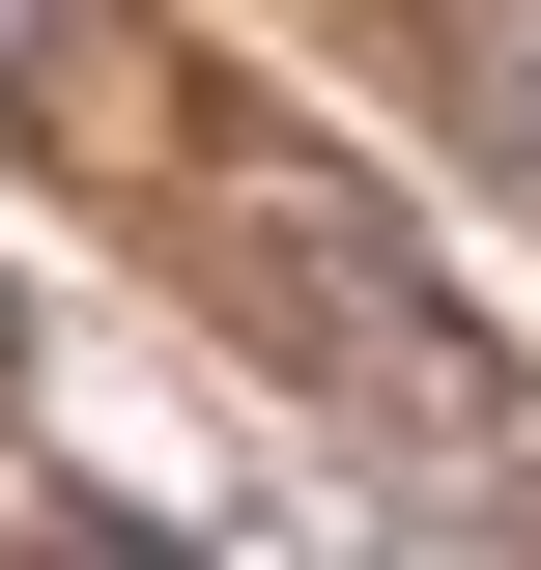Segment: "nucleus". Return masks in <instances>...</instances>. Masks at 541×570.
<instances>
[{"label":"nucleus","mask_w":541,"mask_h":570,"mask_svg":"<svg viewBox=\"0 0 541 570\" xmlns=\"http://www.w3.org/2000/svg\"><path fill=\"white\" fill-rule=\"evenodd\" d=\"M228 314H257L285 371H314L342 428H400L427 485H513V456H484V343H456V285H427V228L371 200V171H314V142H257V171H228Z\"/></svg>","instance_id":"obj_1"},{"label":"nucleus","mask_w":541,"mask_h":570,"mask_svg":"<svg viewBox=\"0 0 541 570\" xmlns=\"http://www.w3.org/2000/svg\"><path fill=\"white\" fill-rule=\"evenodd\" d=\"M86 86H142L115 0H0V115H86Z\"/></svg>","instance_id":"obj_2"},{"label":"nucleus","mask_w":541,"mask_h":570,"mask_svg":"<svg viewBox=\"0 0 541 570\" xmlns=\"http://www.w3.org/2000/svg\"><path fill=\"white\" fill-rule=\"evenodd\" d=\"M484 142H541V0H513V29H484Z\"/></svg>","instance_id":"obj_3"},{"label":"nucleus","mask_w":541,"mask_h":570,"mask_svg":"<svg viewBox=\"0 0 541 570\" xmlns=\"http://www.w3.org/2000/svg\"><path fill=\"white\" fill-rule=\"evenodd\" d=\"M0 371H29V314H0Z\"/></svg>","instance_id":"obj_4"}]
</instances>
